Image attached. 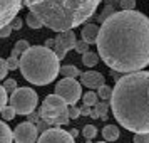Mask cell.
Returning <instances> with one entry per match:
<instances>
[{
    "instance_id": "obj_6",
    "label": "cell",
    "mask_w": 149,
    "mask_h": 143,
    "mask_svg": "<svg viewBox=\"0 0 149 143\" xmlns=\"http://www.w3.org/2000/svg\"><path fill=\"white\" fill-rule=\"evenodd\" d=\"M55 94L61 96L65 104H75L82 96L81 84L75 81V77H64L55 84Z\"/></svg>"
},
{
    "instance_id": "obj_8",
    "label": "cell",
    "mask_w": 149,
    "mask_h": 143,
    "mask_svg": "<svg viewBox=\"0 0 149 143\" xmlns=\"http://www.w3.org/2000/svg\"><path fill=\"white\" fill-rule=\"evenodd\" d=\"M22 4V0H0V29L12 22V19L20 12Z\"/></svg>"
},
{
    "instance_id": "obj_16",
    "label": "cell",
    "mask_w": 149,
    "mask_h": 143,
    "mask_svg": "<svg viewBox=\"0 0 149 143\" xmlns=\"http://www.w3.org/2000/svg\"><path fill=\"white\" fill-rule=\"evenodd\" d=\"M59 73H62L64 77H77V76L81 74V73H79V69L75 68V66H72V64L62 66V68L59 69Z\"/></svg>"
},
{
    "instance_id": "obj_34",
    "label": "cell",
    "mask_w": 149,
    "mask_h": 143,
    "mask_svg": "<svg viewBox=\"0 0 149 143\" xmlns=\"http://www.w3.org/2000/svg\"><path fill=\"white\" fill-rule=\"evenodd\" d=\"M29 121H30V123H34V125H35V123H39V121H40V115H39V113H35V111H32V113H29Z\"/></svg>"
},
{
    "instance_id": "obj_21",
    "label": "cell",
    "mask_w": 149,
    "mask_h": 143,
    "mask_svg": "<svg viewBox=\"0 0 149 143\" xmlns=\"http://www.w3.org/2000/svg\"><path fill=\"white\" fill-rule=\"evenodd\" d=\"M0 113H2V118H3L5 121H10V120H14L15 118V111H14L12 106H3Z\"/></svg>"
},
{
    "instance_id": "obj_14",
    "label": "cell",
    "mask_w": 149,
    "mask_h": 143,
    "mask_svg": "<svg viewBox=\"0 0 149 143\" xmlns=\"http://www.w3.org/2000/svg\"><path fill=\"white\" fill-rule=\"evenodd\" d=\"M14 135H12V130L8 128V125L5 121L0 120V143H12Z\"/></svg>"
},
{
    "instance_id": "obj_2",
    "label": "cell",
    "mask_w": 149,
    "mask_h": 143,
    "mask_svg": "<svg viewBox=\"0 0 149 143\" xmlns=\"http://www.w3.org/2000/svg\"><path fill=\"white\" fill-rule=\"evenodd\" d=\"M114 118L132 133H149V73L136 71L117 79L111 93Z\"/></svg>"
},
{
    "instance_id": "obj_12",
    "label": "cell",
    "mask_w": 149,
    "mask_h": 143,
    "mask_svg": "<svg viewBox=\"0 0 149 143\" xmlns=\"http://www.w3.org/2000/svg\"><path fill=\"white\" fill-rule=\"evenodd\" d=\"M97 34H99V27L95 25V24H89L86 27L82 29V41H86L87 44H94L95 39H97Z\"/></svg>"
},
{
    "instance_id": "obj_39",
    "label": "cell",
    "mask_w": 149,
    "mask_h": 143,
    "mask_svg": "<svg viewBox=\"0 0 149 143\" xmlns=\"http://www.w3.org/2000/svg\"><path fill=\"white\" fill-rule=\"evenodd\" d=\"M87 143H91V142H87ZM99 143H109V142H106V140H104V142H99Z\"/></svg>"
},
{
    "instance_id": "obj_3",
    "label": "cell",
    "mask_w": 149,
    "mask_h": 143,
    "mask_svg": "<svg viewBox=\"0 0 149 143\" xmlns=\"http://www.w3.org/2000/svg\"><path fill=\"white\" fill-rule=\"evenodd\" d=\"M42 25L55 32L69 30L89 20L102 0H22Z\"/></svg>"
},
{
    "instance_id": "obj_31",
    "label": "cell",
    "mask_w": 149,
    "mask_h": 143,
    "mask_svg": "<svg viewBox=\"0 0 149 143\" xmlns=\"http://www.w3.org/2000/svg\"><path fill=\"white\" fill-rule=\"evenodd\" d=\"M22 24H24V22H22V19H20V17H17V15H15L14 19H12V22H10V25H12V29H14V30H20Z\"/></svg>"
},
{
    "instance_id": "obj_17",
    "label": "cell",
    "mask_w": 149,
    "mask_h": 143,
    "mask_svg": "<svg viewBox=\"0 0 149 143\" xmlns=\"http://www.w3.org/2000/svg\"><path fill=\"white\" fill-rule=\"evenodd\" d=\"M27 47H29V42L25 41V39H24V41H19L17 44H15L14 51L10 52V56H12V57H17V59H19V56H20V54H22V52H24V51H25Z\"/></svg>"
},
{
    "instance_id": "obj_36",
    "label": "cell",
    "mask_w": 149,
    "mask_h": 143,
    "mask_svg": "<svg viewBox=\"0 0 149 143\" xmlns=\"http://www.w3.org/2000/svg\"><path fill=\"white\" fill-rule=\"evenodd\" d=\"M79 111H81V115L89 116V113H91V106H87V104H84L82 108H79Z\"/></svg>"
},
{
    "instance_id": "obj_37",
    "label": "cell",
    "mask_w": 149,
    "mask_h": 143,
    "mask_svg": "<svg viewBox=\"0 0 149 143\" xmlns=\"http://www.w3.org/2000/svg\"><path fill=\"white\" fill-rule=\"evenodd\" d=\"M45 47H49V49L54 47V39H47V41H45Z\"/></svg>"
},
{
    "instance_id": "obj_23",
    "label": "cell",
    "mask_w": 149,
    "mask_h": 143,
    "mask_svg": "<svg viewBox=\"0 0 149 143\" xmlns=\"http://www.w3.org/2000/svg\"><path fill=\"white\" fill-rule=\"evenodd\" d=\"M82 99H84V104H87V106H94L95 103H97V94L95 93H86V94L82 96Z\"/></svg>"
},
{
    "instance_id": "obj_35",
    "label": "cell",
    "mask_w": 149,
    "mask_h": 143,
    "mask_svg": "<svg viewBox=\"0 0 149 143\" xmlns=\"http://www.w3.org/2000/svg\"><path fill=\"white\" fill-rule=\"evenodd\" d=\"M111 14H112V7H111V5H107V7L104 8V14L101 15V20H104V19H106V17H109Z\"/></svg>"
},
{
    "instance_id": "obj_30",
    "label": "cell",
    "mask_w": 149,
    "mask_h": 143,
    "mask_svg": "<svg viewBox=\"0 0 149 143\" xmlns=\"http://www.w3.org/2000/svg\"><path fill=\"white\" fill-rule=\"evenodd\" d=\"M5 62H7V68L12 69V71L19 68V59H17V57H12V56H10V57H8Z\"/></svg>"
},
{
    "instance_id": "obj_11",
    "label": "cell",
    "mask_w": 149,
    "mask_h": 143,
    "mask_svg": "<svg viewBox=\"0 0 149 143\" xmlns=\"http://www.w3.org/2000/svg\"><path fill=\"white\" fill-rule=\"evenodd\" d=\"M82 77V84L87 86L89 89H97L99 86L104 84V76L101 73H95V71H87V73H82L81 74Z\"/></svg>"
},
{
    "instance_id": "obj_13",
    "label": "cell",
    "mask_w": 149,
    "mask_h": 143,
    "mask_svg": "<svg viewBox=\"0 0 149 143\" xmlns=\"http://www.w3.org/2000/svg\"><path fill=\"white\" fill-rule=\"evenodd\" d=\"M119 128L116 126V125H106L104 130H102V136H104V140L106 142H116L117 138H119Z\"/></svg>"
},
{
    "instance_id": "obj_7",
    "label": "cell",
    "mask_w": 149,
    "mask_h": 143,
    "mask_svg": "<svg viewBox=\"0 0 149 143\" xmlns=\"http://www.w3.org/2000/svg\"><path fill=\"white\" fill-rule=\"evenodd\" d=\"M74 44H75V34L72 32V29L62 30V32H59V35L54 39V47H52V51L55 52L57 59L62 61L69 51L74 49Z\"/></svg>"
},
{
    "instance_id": "obj_27",
    "label": "cell",
    "mask_w": 149,
    "mask_h": 143,
    "mask_svg": "<svg viewBox=\"0 0 149 143\" xmlns=\"http://www.w3.org/2000/svg\"><path fill=\"white\" fill-rule=\"evenodd\" d=\"M134 7H136V0H121L122 10H132Z\"/></svg>"
},
{
    "instance_id": "obj_18",
    "label": "cell",
    "mask_w": 149,
    "mask_h": 143,
    "mask_svg": "<svg viewBox=\"0 0 149 143\" xmlns=\"http://www.w3.org/2000/svg\"><path fill=\"white\" fill-rule=\"evenodd\" d=\"M25 22H27V25H29L30 29H40V27H44V25H42V22L39 20V19H37L34 14H32V12H29Z\"/></svg>"
},
{
    "instance_id": "obj_28",
    "label": "cell",
    "mask_w": 149,
    "mask_h": 143,
    "mask_svg": "<svg viewBox=\"0 0 149 143\" xmlns=\"http://www.w3.org/2000/svg\"><path fill=\"white\" fill-rule=\"evenodd\" d=\"M7 73H8L7 62L0 57V79H5V77H7Z\"/></svg>"
},
{
    "instance_id": "obj_15",
    "label": "cell",
    "mask_w": 149,
    "mask_h": 143,
    "mask_svg": "<svg viewBox=\"0 0 149 143\" xmlns=\"http://www.w3.org/2000/svg\"><path fill=\"white\" fill-rule=\"evenodd\" d=\"M82 62H84V66H89V68L97 66V62H99V56L95 54V52H89V51H86V52L82 54Z\"/></svg>"
},
{
    "instance_id": "obj_1",
    "label": "cell",
    "mask_w": 149,
    "mask_h": 143,
    "mask_svg": "<svg viewBox=\"0 0 149 143\" xmlns=\"http://www.w3.org/2000/svg\"><path fill=\"white\" fill-rule=\"evenodd\" d=\"M97 56L116 73H136L149 64V19L141 12H112L95 39Z\"/></svg>"
},
{
    "instance_id": "obj_25",
    "label": "cell",
    "mask_w": 149,
    "mask_h": 143,
    "mask_svg": "<svg viewBox=\"0 0 149 143\" xmlns=\"http://www.w3.org/2000/svg\"><path fill=\"white\" fill-rule=\"evenodd\" d=\"M15 88H17V81H15V79H5V82H3V89H5L7 93H12Z\"/></svg>"
},
{
    "instance_id": "obj_10",
    "label": "cell",
    "mask_w": 149,
    "mask_h": 143,
    "mask_svg": "<svg viewBox=\"0 0 149 143\" xmlns=\"http://www.w3.org/2000/svg\"><path fill=\"white\" fill-rule=\"evenodd\" d=\"M37 143H74V138L61 128H49L40 135Z\"/></svg>"
},
{
    "instance_id": "obj_4",
    "label": "cell",
    "mask_w": 149,
    "mask_h": 143,
    "mask_svg": "<svg viewBox=\"0 0 149 143\" xmlns=\"http://www.w3.org/2000/svg\"><path fill=\"white\" fill-rule=\"evenodd\" d=\"M19 69L29 82L45 86L57 77L61 64L52 49L45 46H29L19 56Z\"/></svg>"
},
{
    "instance_id": "obj_26",
    "label": "cell",
    "mask_w": 149,
    "mask_h": 143,
    "mask_svg": "<svg viewBox=\"0 0 149 143\" xmlns=\"http://www.w3.org/2000/svg\"><path fill=\"white\" fill-rule=\"evenodd\" d=\"M134 143H149V133H136Z\"/></svg>"
},
{
    "instance_id": "obj_38",
    "label": "cell",
    "mask_w": 149,
    "mask_h": 143,
    "mask_svg": "<svg viewBox=\"0 0 149 143\" xmlns=\"http://www.w3.org/2000/svg\"><path fill=\"white\" fill-rule=\"evenodd\" d=\"M69 133H70V136H72V138H75V136H79V131H77V130H70Z\"/></svg>"
},
{
    "instance_id": "obj_19",
    "label": "cell",
    "mask_w": 149,
    "mask_h": 143,
    "mask_svg": "<svg viewBox=\"0 0 149 143\" xmlns=\"http://www.w3.org/2000/svg\"><path fill=\"white\" fill-rule=\"evenodd\" d=\"M95 111H97V115H99V118H102V120H106V116H107V111H109V104L106 101L104 103H95Z\"/></svg>"
},
{
    "instance_id": "obj_20",
    "label": "cell",
    "mask_w": 149,
    "mask_h": 143,
    "mask_svg": "<svg viewBox=\"0 0 149 143\" xmlns=\"http://www.w3.org/2000/svg\"><path fill=\"white\" fill-rule=\"evenodd\" d=\"M111 93H112V89L109 88V86H106V84H102V86H99V88H97V96H99V98H102L104 101L111 99Z\"/></svg>"
},
{
    "instance_id": "obj_32",
    "label": "cell",
    "mask_w": 149,
    "mask_h": 143,
    "mask_svg": "<svg viewBox=\"0 0 149 143\" xmlns=\"http://www.w3.org/2000/svg\"><path fill=\"white\" fill-rule=\"evenodd\" d=\"M67 111H69V116H70V120H75V118H79V115H81L79 108H77V106H74V104H70V108H69Z\"/></svg>"
},
{
    "instance_id": "obj_9",
    "label": "cell",
    "mask_w": 149,
    "mask_h": 143,
    "mask_svg": "<svg viewBox=\"0 0 149 143\" xmlns=\"http://www.w3.org/2000/svg\"><path fill=\"white\" fill-rule=\"evenodd\" d=\"M12 135H14L15 143H35L37 142V126L30 121L20 123L12 131Z\"/></svg>"
},
{
    "instance_id": "obj_29",
    "label": "cell",
    "mask_w": 149,
    "mask_h": 143,
    "mask_svg": "<svg viewBox=\"0 0 149 143\" xmlns=\"http://www.w3.org/2000/svg\"><path fill=\"white\" fill-rule=\"evenodd\" d=\"M5 104H7V91L3 89V86H0V111Z\"/></svg>"
},
{
    "instance_id": "obj_33",
    "label": "cell",
    "mask_w": 149,
    "mask_h": 143,
    "mask_svg": "<svg viewBox=\"0 0 149 143\" xmlns=\"http://www.w3.org/2000/svg\"><path fill=\"white\" fill-rule=\"evenodd\" d=\"M10 34H12V25L10 24H7V25H3L0 29V37H8Z\"/></svg>"
},
{
    "instance_id": "obj_5",
    "label": "cell",
    "mask_w": 149,
    "mask_h": 143,
    "mask_svg": "<svg viewBox=\"0 0 149 143\" xmlns=\"http://www.w3.org/2000/svg\"><path fill=\"white\" fill-rule=\"evenodd\" d=\"M39 103V96L30 88H15L10 96V106L14 108L15 115L27 116L29 113L35 111Z\"/></svg>"
},
{
    "instance_id": "obj_24",
    "label": "cell",
    "mask_w": 149,
    "mask_h": 143,
    "mask_svg": "<svg viewBox=\"0 0 149 143\" xmlns=\"http://www.w3.org/2000/svg\"><path fill=\"white\" fill-rule=\"evenodd\" d=\"M74 49L75 51H77V52H82V54H84V52H86V51H89V44L86 41H75V44H74Z\"/></svg>"
},
{
    "instance_id": "obj_22",
    "label": "cell",
    "mask_w": 149,
    "mask_h": 143,
    "mask_svg": "<svg viewBox=\"0 0 149 143\" xmlns=\"http://www.w3.org/2000/svg\"><path fill=\"white\" fill-rule=\"evenodd\" d=\"M82 135L86 136L87 140H91V138H94V136L97 135V128H95L94 125H86L84 130H82Z\"/></svg>"
}]
</instances>
